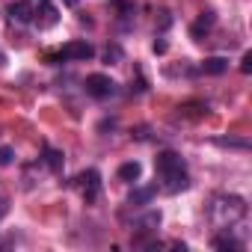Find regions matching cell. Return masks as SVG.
<instances>
[{
	"mask_svg": "<svg viewBox=\"0 0 252 252\" xmlns=\"http://www.w3.org/2000/svg\"><path fill=\"white\" fill-rule=\"evenodd\" d=\"M86 92H89L92 98H98V101H107V98H113V95L119 92V86H116V80L107 77V74H89V77H86Z\"/></svg>",
	"mask_w": 252,
	"mask_h": 252,
	"instance_id": "3",
	"label": "cell"
},
{
	"mask_svg": "<svg viewBox=\"0 0 252 252\" xmlns=\"http://www.w3.org/2000/svg\"><path fill=\"white\" fill-rule=\"evenodd\" d=\"M104 57H107V63H110V60H119V57H122V51H119V48H107V54H104Z\"/></svg>",
	"mask_w": 252,
	"mask_h": 252,
	"instance_id": "16",
	"label": "cell"
},
{
	"mask_svg": "<svg viewBox=\"0 0 252 252\" xmlns=\"http://www.w3.org/2000/svg\"><path fill=\"white\" fill-rule=\"evenodd\" d=\"M77 181H80V190H83V196L92 202V199L98 196V190H101V175H98L95 169H86V172H83Z\"/></svg>",
	"mask_w": 252,
	"mask_h": 252,
	"instance_id": "5",
	"label": "cell"
},
{
	"mask_svg": "<svg viewBox=\"0 0 252 252\" xmlns=\"http://www.w3.org/2000/svg\"><path fill=\"white\" fill-rule=\"evenodd\" d=\"M65 3H68V6H77V0H65Z\"/></svg>",
	"mask_w": 252,
	"mask_h": 252,
	"instance_id": "17",
	"label": "cell"
},
{
	"mask_svg": "<svg viewBox=\"0 0 252 252\" xmlns=\"http://www.w3.org/2000/svg\"><path fill=\"white\" fill-rule=\"evenodd\" d=\"M214 24H217V18H214V12H202V15L196 18V24L190 27V33H193V39H202L205 33H211V30H214Z\"/></svg>",
	"mask_w": 252,
	"mask_h": 252,
	"instance_id": "6",
	"label": "cell"
},
{
	"mask_svg": "<svg viewBox=\"0 0 252 252\" xmlns=\"http://www.w3.org/2000/svg\"><path fill=\"white\" fill-rule=\"evenodd\" d=\"M225 68H228V60H222V57H208L202 63V71L205 74H222Z\"/></svg>",
	"mask_w": 252,
	"mask_h": 252,
	"instance_id": "10",
	"label": "cell"
},
{
	"mask_svg": "<svg viewBox=\"0 0 252 252\" xmlns=\"http://www.w3.org/2000/svg\"><path fill=\"white\" fill-rule=\"evenodd\" d=\"M155 193H158V187H140V190H134L131 196H128V205H149L152 199H155Z\"/></svg>",
	"mask_w": 252,
	"mask_h": 252,
	"instance_id": "8",
	"label": "cell"
},
{
	"mask_svg": "<svg viewBox=\"0 0 252 252\" xmlns=\"http://www.w3.org/2000/svg\"><path fill=\"white\" fill-rule=\"evenodd\" d=\"M240 71H243V74H249V71H252V54H243V63H240Z\"/></svg>",
	"mask_w": 252,
	"mask_h": 252,
	"instance_id": "15",
	"label": "cell"
},
{
	"mask_svg": "<svg viewBox=\"0 0 252 252\" xmlns=\"http://www.w3.org/2000/svg\"><path fill=\"white\" fill-rule=\"evenodd\" d=\"M12 160H15V152H12V149H6V146H3V149H0V166H9V163H12Z\"/></svg>",
	"mask_w": 252,
	"mask_h": 252,
	"instance_id": "13",
	"label": "cell"
},
{
	"mask_svg": "<svg viewBox=\"0 0 252 252\" xmlns=\"http://www.w3.org/2000/svg\"><path fill=\"white\" fill-rule=\"evenodd\" d=\"M246 217V202L240 196H214L211 199V222L217 228H231Z\"/></svg>",
	"mask_w": 252,
	"mask_h": 252,
	"instance_id": "2",
	"label": "cell"
},
{
	"mask_svg": "<svg viewBox=\"0 0 252 252\" xmlns=\"http://www.w3.org/2000/svg\"><path fill=\"white\" fill-rule=\"evenodd\" d=\"M220 146H228V149H246L249 143H243V140H217Z\"/></svg>",
	"mask_w": 252,
	"mask_h": 252,
	"instance_id": "14",
	"label": "cell"
},
{
	"mask_svg": "<svg viewBox=\"0 0 252 252\" xmlns=\"http://www.w3.org/2000/svg\"><path fill=\"white\" fill-rule=\"evenodd\" d=\"M214 246H217V249H240V243H237V240H231V237H217V240H214Z\"/></svg>",
	"mask_w": 252,
	"mask_h": 252,
	"instance_id": "12",
	"label": "cell"
},
{
	"mask_svg": "<svg viewBox=\"0 0 252 252\" xmlns=\"http://www.w3.org/2000/svg\"><path fill=\"white\" fill-rule=\"evenodd\" d=\"M45 163L57 172V169L63 166V155H60V152H54V149H45Z\"/></svg>",
	"mask_w": 252,
	"mask_h": 252,
	"instance_id": "11",
	"label": "cell"
},
{
	"mask_svg": "<svg viewBox=\"0 0 252 252\" xmlns=\"http://www.w3.org/2000/svg\"><path fill=\"white\" fill-rule=\"evenodd\" d=\"M140 175H143V166L137 160H128V163L119 166V181H137Z\"/></svg>",
	"mask_w": 252,
	"mask_h": 252,
	"instance_id": "7",
	"label": "cell"
},
{
	"mask_svg": "<svg viewBox=\"0 0 252 252\" xmlns=\"http://www.w3.org/2000/svg\"><path fill=\"white\" fill-rule=\"evenodd\" d=\"M158 175H160L166 193H181V190L190 187L187 163H184V158L178 152H160L158 155Z\"/></svg>",
	"mask_w": 252,
	"mask_h": 252,
	"instance_id": "1",
	"label": "cell"
},
{
	"mask_svg": "<svg viewBox=\"0 0 252 252\" xmlns=\"http://www.w3.org/2000/svg\"><path fill=\"white\" fill-rule=\"evenodd\" d=\"M9 15H12V21H18V24H30V21H33V12H30V6L24 3V0L9 6Z\"/></svg>",
	"mask_w": 252,
	"mask_h": 252,
	"instance_id": "9",
	"label": "cell"
},
{
	"mask_svg": "<svg viewBox=\"0 0 252 252\" xmlns=\"http://www.w3.org/2000/svg\"><path fill=\"white\" fill-rule=\"evenodd\" d=\"M92 57H95V48L86 39H74V42L63 45V51H60V60H71V63H86Z\"/></svg>",
	"mask_w": 252,
	"mask_h": 252,
	"instance_id": "4",
	"label": "cell"
}]
</instances>
